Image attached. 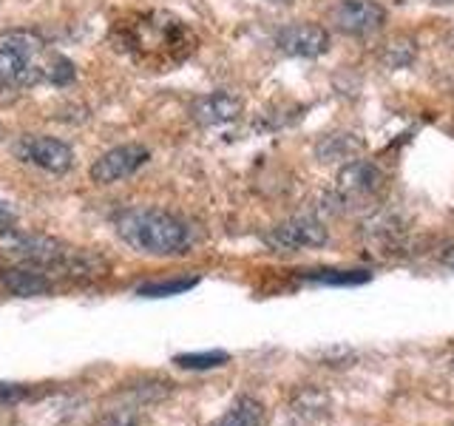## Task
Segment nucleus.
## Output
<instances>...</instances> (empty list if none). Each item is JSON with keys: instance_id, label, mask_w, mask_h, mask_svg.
I'll return each instance as SVG.
<instances>
[{"instance_id": "f257e3e1", "label": "nucleus", "mask_w": 454, "mask_h": 426, "mask_svg": "<svg viewBox=\"0 0 454 426\" xmlns=\"http://www.w3.org/2000/svg\"><path fill=\"white\" fill-rule=\"evenodd\" d=\"M74 80V63L66 54L49 49L32 28H9L0 32V85L28 89L37 83L68 85Z\"/></svg>"}, {"instance_id": "f03ea898", "label": "nucleus", "mask_w": 454, "mask_h": 426, "mask_svg": "<svg viewBox=\"0 0 454 426\" xmlns=\"http://www.w3.org/2000/svg\"><path fill=\"white\" fill-rule=\"evenodd\" d=\"M0 250L14 256L18 262L37 267V270H57V273L66 276H99L108 270V262L103 256H97L91 250H80L71 248L60 239L43 236V233H20V231H6L0 236Z\"/></svg>"}, {"instance_id": "7ed1b4c3", "label": "nucleus", "mask_w": 454, "mask_h": 426, "mask_svg": "<svg viewBox=\"0 0 454 426\" xmlns=\"http://www.w3.org/2000/svg\"><path fill=\"white\" fill-rule=\"evenodd\" d=\"M117 233L128 248L145 256H174L191 245V231L174 213L134 208L117 217Z\"/></svg>"}, {"instance_id": "20e7f679", "label": "nucleus", "mask_w": 454, "mask_h": 426, "mask_svg": "<svg viewBox=\"0 0 454 426\" xmlns=\"http://www.w3.org/2000/svg\"><path fill=\"white\" fill-rule=\"evenodd\" d=\"M193 37L182 20L170 18V14H142L131 26H128V46L137 57H148L156 60H184V54L193 49Z\"/></svg>"}, {"instance_id": "39448f33", "label": "nucleus", "mask_w": 454, "mask_h": 426, "mask_svg": "<svg viewBox=\"0 0 454 426\" xmlns=\"http://www.w3.org/2000/svg\"><path fill=\"white\" fill-rule=\"evenodd\" d=\"M14 154L23 162L35 165L46 174H66L74 165V151L68 148V142L46 137V134H26L14 142Z\"/></svg>"}, {"instance_id": "423d86ee", "label": "nucleus", "mask_w": 454, "mask_h": 426, "mask_svg": "<svg viewBox=\"0 0 454 426\" xmlns=\"http://www.w3.org/2000/svg\"><path fill=\"white\" fill-rule=\"evenodd\" d=\"M330 23L347 37H369L387 23V9L375 0H338L330 9Z\"/></svg>"}, {"instance_id": "0eeeda50", "label": "nucleus", "mask_w": 454, "mask_h": 426, "mask_svg": "<svg viewBox=\"0 0 454 426\" xmlns=\"http://www.w3.org/2000/svg\"><path fill=\"white\" fill-rule=\"evenodd\" d=\"M264 245L278 253L321 248V245H326V227H324V222L312 219V217H295V219L276 225L273 231H267Z\"/></svg>"}, {"instance_id": "6e6552de", "label": "nucleus", "mask_w": 454, "mask_h": 426, "mask_svg": "<svg viewBox=\"0 0 454 426\" xmlns=\"http://www.w3.org/2000/svg\"><path fill=\"white\" fill-rule=\"evenodd\" d=\"M383 182V170L366 160H355L349 165H344L338 170V179H335V193L340 202L355 205V202H369L372 196L380 193Z\"/></svg>"}, {"instance_id": "1a4fd4ad", "label": "nucleus", "mask_w": 454, "mask_h": 426, "mask_svg": "<svg viewBox=\"0 0 454 426\" xmlns=\"http://www.w3.org/2000/svg\"><path fill=\"white\" fill-rule=\"evenodd\" d=\"M151 160V151L139 142H128V146H117L106 151L103 156H97L91 165V179L97 185H114L125 177L137 174V170Z\"/></svg>"}, {"instance_id": "9d476101", "label": "nucleus", "mask_w": 454, "mask_h": 426, "mask_svg": "<svg viewBox=\"0 0 454 426\" xmlns=\"http://www.w3.org/2000/svg\"><path fill=\"white\" fill-rule=\"evenodd\" d=\"M276 46L290 57H307V60H312V57H321L330 49V32L321 23H290L278 28Z\"/></svg>"}, {"instance_id": "9b49d317", "label": "nucleus", "mask_w": 454, "mask_h": 426, "mask_svg": "<svg viewBox=\"0 0 454 426\" xmlns=\"http://www.w3.org/2000/svg\"><path fill=\"white\" fill-rule=\"evenodd\" d=\"M0 288L12 296L32 298V296L51 293V279L49 273H43L37 267H9L0 273Z\"/></svg>"}, {"instance_id": "f8f14e48", "label": "nucleus", "mask_w": 454, "mask_h": 426, "mask_svg": "<svg viewBox=\"0 0 454 426\" xmlns=\"http://www.w3.org/2000/svg\"><path fill=\"white\" fill-rule=\"evenodd\" d=\"M241 99L231 91H213L202 99H196L193 106V117L205 125H222V122H231L241 114Z\"/></svg>"}, {"instance_id": "ddd939ff", "label": "nucleus", "mask_w": 454, "mask_h": 426, "mask_svg": "<svg viewBox=\"0 0 454 426\" xmlns=\"http://www.w3.org/2000/svg\"><path fill=\"white\" fill-rule=\"evenodd\" d=\"M326 412H330V398L318 390H304L301 395H295L290 406L295 426H316L326 418Z\"/></svg>"}, {"instance_id": "4468645a", "label": "nucleus", "mask_w": 454, "mask_h": 426, "mask_svg": "<svg viewBox=\"0 0 454 426\" xmlns=\"http://www.w3.org/2000/svg\"><path fill=\"white\" fill-rule=\"evenodd\" d=\"M262 423H264V404L245 395V398H239L222 418H216L207 426H262Z\"/></svg>"}, {"instance_id": "2eb2a0df", "label": "nucleus", "mask_w": 454, "mask_h": 426, "mask_svg": "<svg viewBox=\"0 0 454 426\" xmlns=\"http://www.w3.org/2000/svg\"><path fill=\"white\" fill-rule=\"evenodd\" d=\"M231 361V355L224 350H205V352H184L176 355L174 364H179L182 369H213V367H224Z\"/></svg>"}, {"instance_id": "dca6fc26", "label": "nucleus", "mask_w": 454, "mask_h": 426, "mask_svg": "<svg viewBox=\"0 0 454 426\" xmlns=\"http://www.w3.org/2000/svg\"><path fill=\"white\" fill-rule=\"evenodd\" d=\"M199 279L196 276H188V279H174V281H156V284H145V288H139V296L145 298H165V296H176V293H184L196 288Z\"/></svg>"}, {"instance_id": "f3484780", "label": "nucleus", "mask_w": 454, "mask_h": 426, "mask_svg": "<svg viewBox=\"0 0 454 426\" xmlns=\"http://www.w3.org/2000/svg\"><path fill=\"white\" fill-rule=\"evenodd\" d=\"M309 281H321V284H361L369 281L366 270H312L307 273Z\"/></svg>"}, {"instance_id": "a211bd4d", "label": "nucleus", "mask_w": 454, "mask_h": 426, "mask_svg": "<svg viewBox=\"0 0 454 426\" xmlns=\"http://www.w3.org/2000/svg\"><path fill=\"white\" fill-rule=\"evenodd\" d=\"M94 426H139V412H137V406L125 404V406L106 412V415L99 418Z\"/></svg>"}, {"instance_id": "6ab92c4d", "label": "nucleus", "mask_w": 454, "mask_h": 426, "mask_svg": "<svg viewBox=\"0 0 454 426\" xmlns=\"http://www.w3.org/2000/svg\"><path fill=\"white\" fill-rule=\"evenodd\" d=\"M28 395V390L23 383H0V404H14V401H23Z\"/></svg>"}, {"instance_id": "aec40b11", "label": "nucleus", "mask_w": 454, "mask_h": 426, "mask_svg": "<svg viewBox=\"0 0 454 426\" xmlns=\"http://www.w3.org/2000/svg\"><path fill=\"white\" fill-rule=\"evenodd\" d=\"M14 227V210L0 199V236H4L6 231H12Z\"/></svg>"}, {"instance_id": "412c9836", "label": "nucleus", "mask_w": 454, "mask_h": 426, "mask_svg": "<svg viewBox=\"0 0 454 426\" xmlns=\"http://www.w3.org/2000/svg\"><path fill=\"white\" fill-rule=\"evenodd\" d=\"M443 264H449V267L454 270V248H451L449 253H443Z\"/></svg>"}, {"instance_id": "4be33fe9", "label": "nucleus", "mask_w": 454, "mask_h": 426, "mask_svg": "<svg viewBox=\"0 0 454 426\" xmlns=\"http://www.w3.org/2000/svg\"><path fill=\"white\" fill-rule=\"evenodd\" d=\"M270 4H290V0H270Z\"/></svg>"}, {"instance_id": "5701e85b", "label": "nucleus", "mask_w": 454, "mask_h": 426, "mask_svg": "<svg viewBox=\"0 0 454 426\" xmlns=\"http://www.w3.org/2000/svg\"><path fill=\"white\" fill-rule=\"evenodd\" d=\"M451 364H454V361H451Z\"/></svg>"}]
</instances>
